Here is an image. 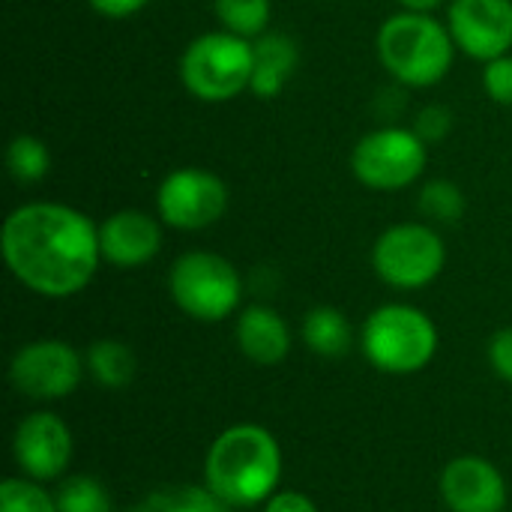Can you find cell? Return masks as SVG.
<instances>
[{
	"label": "cell",
	"instance_id": "1",
	"mask_svg": "<svg viewBox=\"0 0 512 512\" xmlns=\"http://www.w3.org/2000/svg\"><path fill=\"white\" fill-rule=\"evenodd\" d=\"M0 249L24 288L54 300L84 291L102 261L99 228L87 213L57 201L15 207L3 222Z\"/></svg>",
	"mask_w": 512,
	"mask_h": 512
},
{
	"label": "cell",
	"instance_id": "2",
	"mask_svg": "<svg viewBox=\"0 0 512 512\" xmlns=\"http://www.w3.org/2000/svg\"><path fill=\"white\" fill-rule=\"evenodd\" d=\"M282 480L279 441L252 423L222 432L204 459V486L228 507H258L270 501Z\"/></svg>",
	"mask_w": 512,
	"mask_h": 512
},
{
	"label": "cell",
	"instance_id": "3",
	"mask_svg": "<svg viewBox=\"0 0 512 512\" xmlns=\"http://www.w3.org/2000/svg\"><path fill=\"white\" fill-rule=\"evenodd\" d=\"M381 66L405 87H432L447 78L456 39L447 24L429 12H396L390 15L375 39Z\"/></svg>",
	"mask_w": 512,
	"mask_h": 512
},
{
	"label": "cell",
	"instance_id": "4",
	"mask_svg": "<svg viewBox=\"0 0 512 512\" xmlns=\"http://www.w3.org/2000/svg\"><path fill=\"white\" fill-rule=\"evenodd\" d=\"M366 360L387 375H414L426 369L438 351L435 321L405 303L375 309L360 336Z\"/></svg>",
	"mask_w": 512,
	"mask_h": 512
},
{
	"label": "cell",
	"instance_id": "5",
	"mask_svg": "<svg viewBox=\"0 0 512 512\" xmlns=\"http://www.w3.org/2000/svg\"><path fill=\"white\" fill-rule=\"evenodd\" d=\"M180 81L201 102H231L252 84V39L231 30L201 33L180 57Z\"/></svg>",
	"mask_w": 512,
	"mask_h": 512
},
{
	"label": "cell",
	"instance_id": "6",
	"mask_svg": "<svg viewBox=\"0 0 512 512\" xmlns=\"http://www.w3.org/2000/svg\"><path fill=\"white\" fill-rule=\"evenodd\" d=\"M168 291L189 318L213 324L237 312L243 279L228 258L195 249L174 261L168 273Z\"/></svg>",
	"mask_w": 512,
	"mask_h": 512
},
{
	"label": "cell",
	"instance_id": "7",
	"mask_svg": "<svg viewBox=\"0 0 512 512\" xmlns=\"http://www.w3.org/2000/svg\"><path fill=\"white\" fill-rule=\"evenodd\" d=\"M447 264V246L432 225L399 222L390 225L372 246V267L378 279L396 291H420L432 285Z\"/></svg>",
	"mask_w": 512,
	"mask_h": 512
},
{
	"label": "cell",
	"instance_id": "8",
	"mask_svg": "<svg viewBox=\"0 0 512 512\" xmlns=\"http://www.w3.org/2000/svg\"><path fill=\"white\" fill-rule=\"evenodd\" d=\"M429 162V144L405 126H381L363 135L351 153L354 177L378 192H399L420 180Z\"/></svg>",
	"mask_w": 512,
	"mask_h": 512
},
{
	"label": "cell",
	"instance_id": "9",
	"mask_svg": "<svg viewBox=\"0 0 512 512\" xmlns=\"http://www.w3.org/2000/svg\"><path fill=\"white\" fill-rule=\"evenodd\" d=\"M84 369L87 363L72 345L60 339H36L15 351L9 381L33 402H57L81 384Z\"/></svg>",
	"mask_w": 512,
	"mask_h": 512
},
{
	"label": "cell",
	"instance_id": "10",
	"mask_svg": "<svg viewBox=\"0 0 512 512\" xmlns=\"http://www.w3.org/2000/svg\"><path fill=\"white\" fill-rule=\"evenodd\" d=\"M228 210V186L204 168H177L156 189V213L177 231L216 225Z\"/></svg>",
	"mask_w": 512,
	"mask_h": 512
},
{
	"label": "cell",
	"instance_id": "11",
	"mask_svg": "<svg viewBox=\"0 0 512 512\" xmlns=\"http://www.w3.org/2000/svg\"><path fill=\"white\" fill-rule=\"evenodd\" d=\"M447 27L456 48L474 60H495L512 48V0H453Z\"/></svg>",
	"mask_w": 512,
	"mask_h": 512
},
{
	"label": "cell",
	"instance_id": "12",
	"mask_svg": "<svg viewBox=\"0 0 512 512\" xmlns=\"http://www.w3.org/2000/svg\"><path fill=\"white\" fill-rule=\"evenodd\" d=\"M12 453L18 468L30 480L36 483L57 480L72 462V432L57 414L36 411L18 423L12 438Z\"/></svg>",
	"mask_w": 512,
	"mask_h": 512
},
{
	"label": "cell",
	"instance_id": "13",
	"mask_svg": "<svg viewBox=\"0 0 512 512\" xmlns=\"http://www.w3.org/2000/svg\"><path fill=\"white\" fill-rule=\"evenodd\" d=\"M441 498L450 512H504L507 483L489 459L462 456L444 468Z\"/></svg>",
	"mask_w": 512,
	"mask_h": 512
},
{
	"label": "cell",
	"instance_id": "14",
	"mask_svg": "<svg viewBox=\"0 0 512 512\" xmlns=\"http://www.w3.org/2000/svg\"><path fill=\"white\" fill-rule=\"evenodd\" d=\"M102 261L132 270L150 264L162 249V228L144 210H117L99 225Z\"/></svg>",
	"mask_w": 512,
	"mask_h": 512
},
{
	"label": "cell",
	"instance_id": "15",
	"mask_svg": "<svg viewBox=\"0 0 512 512\" xmlns=\"http://www.w3.org/2000/svg\"><path fill=\"white\" fill-rule=\"evenodd\" d=\"M237 348L258 366H276L291 351V330L270 306H249L237 318Z\"/></svg>",
	"mask_w": 512,
	"mask_h": 512
},
{
	"label": "cell",
	"instance_id": "16",
	"mask_svg": "<svg viewBox=\"0 0 512 512\" xmlns=\"http://www.w3.org/2000/svg\"><path fill=\"white\" fill-rule=\"evenodd\" d=\"M300 51L297 42L285 33H261L252 39V84L249 90L258 99H276L291 75L297 72Z\"/></svg>",
	"mask_w": 512,
	"mask_h": 512
},
{
	"label": "cell",
	"instance_id": "17",
	"mask_svg": "<svg viewBox=\"0 0 512 512\" xmlns=\"http://www.w3.org/2000/svg\"><path fill=\"white\" fill-rule=\"evenodd\" d=\"M303 342L318 357H345L354 345V327L345 312L333 306H315L303 318Z\"/></svg>",
	"mask_w": 512,
	"mask_h": 512
},
{
	"label": "cell",
	"instance_id": "18",
	"mask_svg": "<svg viewBox=\"0 0 512 512\" xmlns=\"http://www.w3.org/2000/svg\"><path fill=\"white\" fill-rule=\"evenodd\" d=\"M87 372L93 375V381H99L108 390H120L135 378L138 360L132 354L129 345L117 342V339H99L87 348Z\"/></svg>",
	"mask_w": 512,
	"mask_h": 512
},
{
	"label": "cell",
	"instance_id": "19",
	"mask_svg": "<svg viewBox=\"0 0 512 512\" xmlns=\"http://www.w3.org/2000/svg\"><path fill=\"white\" fill-rule=\"evenodd\" d=\"M225 501H219L207 486H168L150 492L129 512H231Z\"/></svg>",
	"mask_w": 512,
	"mask_h": 512
},
{
	"label": "cell",
	"instance_id": "20",
	"mask_svg": "<svg viewBox=\"0 0 512 512\" xmlns=\"http://www.w3.org/2000/svg\"><path fill=\"white\" fill-rule=\"evenodd\" d=\"M6 168L15 183H39L51 168V153L36 135H15L6 150Z\"/></svg>",
	"mask_w": 512,
	"mask_h": 512
},
{
	"label": "cell",
	"instance_id": "21",
	"mask_svg": "<svg viewBox=\"0 0 512 512\" xmlns=\"http://www.w3.org/2000/svg\"><path fill=\"white\" fill-rule=\"evenodd\" d=\"M213 12L225 30L258 39L270 24V0H213Z\"/></svg>",
	"mask_w": 512,
	"mask_h": 512
},
{
	"label": "cell",
	"instance_id": "22",
	"mask_svg": "<svg viewBox=\"0 0 512 512\" xmlns=\"http://www.w3.org/2000/svg\"><path fill=\"white\" fill-rule=\"evenodd\" d=\"M57 512H114L108 489L84 474H75L69 480L60 483L57 495H54Z\"/></svg>",
	"mask_w": 512,
	"mask_h": 512
},
{
	"label": "cell",
	"instance_id": "23",
	"mask_svg": "<svg viewBox=\"0 0 512 512\" xmlns=\"http://www.w3.org/2000/svg\"><path fill=\"white\" fill-rule=\"evenodd\" d=\"M420 210L435 222H459L465 216V195L450 180H432L420 192Z\"/></svg>",
	"mask_w": 512,
	"mask_h": 512
},
{
	"label": "cell",
	"instance_id": "24",
	"mask_svg": "<svg viewBox=\"0 0 512 512\" xmlns=\"http://www.w3.org/2000/svg\"><path fill=\"white\" fill-rule=\"evenodd\" d=\"M0 512H57V504L39 483L12 477L0 486Z\"/></svg>",
	"mask_w": 512,
	"mask_h": 512
},
{
	"label": "cell",
	"instance_id": "25",
	"mask_svg": "<svg viewBox=\"0 0 512 512\" xmlns=\"http://www.w3.org/2000/svg\"><path fill=\"white\" fill-rule=\"evenodd\" d=\"M483 87L492 102L498 105H512V57H495L483 69Z\"/></svg>",
	"mask_w": 512,
	"mask_h": 512
},
{
	"label": "cell",
	"instance_id": "26",
	"mask_svg": "<svg viewBox=\"0 0 512 512\" xmlns=\"http://www.w3.org/2000/svg\"><path fill=\"white\" fill-rule=\"evenodd\" d=\"M450 129H453V114H450V108H444V105H426L420 114H417V123H414V132L432 147V144H438V141H444L447 135H450Z\"/></svg>",
	"mask_w": 512,
	"mask_h": 512
},
{
	"label": "cell",
	"instance_id": "27",
	"mask_svg": "<svg viewBox=\"0 0 512 512\" xmlns=\"http://www.w3.org/2000/svg\"><path fill=\"white\" fill-rule=\"evenodd\" d=\"M489 363H492V372L501 378V381H510L512 384V327H504L492 336L489 342Z\"/></svg>",
	"mask_w": 512,
	"mask_h": 512
},
{
	"label": "cell",
	"instance_id": "28",
	"mask_svg": "<svg viewBox=\"0 0 512 512\" xmlns=\"http://www.w3.org/2000/svg\"><path fill=\"white\" fill-rule=\"evenodd\" d=\"M264 512H318V507L312 504V498H306L303 492H276Z\"/></svg>",
	"mask_w": 512,
	"mask_h": 512
},
{
	"label": "cell",
	"instance_id": "29",
	"mask_svg": "<svg viewBox=\"0 0 512 512\" xmlns=\"http://www.w3.org/2000/svg\"><path fill=\"white\" fill-rule=\"evenodd\" d=\"M93 12L105 15V18H129L135 12H141L150 0H87Z\"/></svg>",
	"mask_w": 512,
	"mask_h": 512
},
{
	"label": "cell",
	"instance_id": "30",
	"mask_svg": "<svg viewBox=\"0 0 512 512\" xmlns=\"http://www.w3.org/2000/svg\"><path fill=\"white\" fill-rule=\"evenodd\" d=\"M405 9H414V12H432L435 6H441L444 0H399Z\"/></svg>",
	"mask_w": 512,
	"mask_h": 512
}]
</instances>
